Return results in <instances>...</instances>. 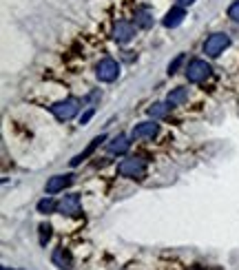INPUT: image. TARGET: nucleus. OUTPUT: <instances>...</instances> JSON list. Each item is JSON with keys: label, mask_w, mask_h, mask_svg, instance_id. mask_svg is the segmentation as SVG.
Segmentation results:
<instances>
[{"label": "nucleus", "mask_w": 239, "mask_h": 270, "mask_svg": "<svg viewBox=\"0 0 239 270\" xmlns=\"http://www.w3.org/2000/svg\"><path fill=\"white\" fill-rule=\"evenodd\" d=\"M106 140H109V137H106L104 133H102V135H98V137H93V140H91V144L86 146V149H84L82 153H78V155H75L73 160L69 162V164L73 166V169H75V166H80V164H82V162L86 160V157H91V155H93V153L100 149V144H102V142H106Z\"/></svg>", "instance_id": "10"}, {"label": "nucleus", "mask_w": 239, "mask_h": 270, "mask_svg": "<svg viewBox=\"0 0 239 270\" xmlns=\"http://www.w3.org/2000/svg\"><path fill=\"white\" fill-rule=\"evenodd\" d=\"M47 111H49V113H51L58 122H69V120H73L75 115H78V111H80V100H75V98H64V100H60V102H53V104H49Z\"/></svg>", "instance_id": "1"}, {"label": "nucleus", "mask_w": 239, "mask_h": 270, "mask_svg": "<svg viewBox=\"0 0 239 270\" xmlns=\"http://www.w3.org/2000/svg\"><path fill=\"white\" fill-rule=\"evenodd\" d=\"M111 38L118 44H129L135 38V24L129 22V20H118L111 29Z\"/></svg>", "instance_id": "6"}, {"label": "nucleus", "mask_w": 239, "mask_h": 270, "mask_svg": "<svg viewBox=\"0 0 239 270\" xmlns=\"http://www.w3.org/2000/svg\"><path fill=\"white\" fill-rule=\"evenodd\" d=\"M120 75V64L115 62L113 58H102L98 64H95V78L100 82H115Z\"/></svg>", "instance_id": "5"}, {"label": "nucleus", "mask_w": 239, "mask_h": 270, "mask_svg": "<svg viewBox=\"0 0 239 270\" xmlns=\"http://www.w3.org/2000/svg\"><path fill=\"white\" fill-rule=\"evenodd\" d=\"M2 270H11V268H7V266H2Z\"/></svg>", "instance_id": "23"}, {"label": "nucleus", "mask_w": 239, "mask_h": 270, "mask_svg": "<svg viewBox=\"0 0 239 270\" xmlns=\"http://www.w3.org/2000/svg\"><path fill=\"white\" fill-rule=\"evenodd\" d=\"M153 22H155L153 13H151L146 7H140V9H135V11H133V24H135V27L151 29V27H153Z\"/></svg>", "instance_id": "14"}, {"label": "nucleus", "mask_w": 239, "mask_h": 270, "mask_svg": "<svg viewBox=\"0 0 239 270\" xmlns=\"http://www.w3.org/2000/svg\"><path fill=\"white\" fill-rule=\"evenodd\" d=\"M75 182V175L73 173H64V175H53L47 180V184H44V193L47 195H55V193H62L64 188H69L71 184Z\"/></svg>", "instance_id": "8"}, {"label": "nucleus", "mask_w": 239, "mask_h": 270, "mask_svg": "<svg viewBox=\"0 0 239 270\" xmlns=\"http://www.w3.org/2000/svg\"><path fill=\"white\" fill-rule=\"evenodd\" d=\"M193 2H195V0H177V4H182V7H191Z\"/></svg>", "instance_id": "22"}, {"label": "nucleus", "mask_w": 239, "mask_h": 270, "mask_svg": "<svg viewBox=\"0 0 239 270\" xmlns=\"http://www.w3.org/2000/svg\"><path fill=\"white\" fill-rule=\"evenodd\" d=\"M193 270H202V268H193Z\"/></svg>", "instance_id": "24"}, {"label": "nucleus", "mask_w": 239, "mask_h": 270, "mask_svg": "<svg viewBox=\"0 0 239 270\" xmlns=\"http://www.w3.org/2000/svg\"><path fill=\"white\" fill-rule=\"evenodd\" d=\"M226 16L231 18V20H235V22H239V0H233V2L228 4Z\"/></svg>", "instance_id": "20"}, {"label": "nucleus", "mask_w": 239, "mask_h": 270, "mask_svg": "<svg viewBox=\"0 0 239 270\" xmlns=\"http://www.w3.org/2000/svg\"><path fill=\"white\" fill-rule=\"evenodd\" d=\"M169 102H155L153 106H149V115L153 120H162V118H166L169 115Z\"/></svg>", "instance_id": "17"}, {"label": "nucleus", "mask_w": 239, "mask_h": 270, "mask_svg": "<svg viewBox=\"0 0 239 270\" xmlns=\"http://www.w3.org/2000/svg\"><path fill=\"white\" fill-rule=\"evenodd\" d=\"M186 100H188V91L184 89V86H177V89H171V93L166 95V102H169L171 109H173V106L184 104Z\"/></svg>", "instance_id": "15"}, {"label": "nucleus", "mask_w": 239, "mask_h": 270, "mask_svg": "<svg viewBox=\"0 0 239 270\" xmlns=\"http://www.w3.org/2000/svg\"><path fill=\"white\" fill-rule=\"evenodd\" d=\"M35 211H38L40 215H51V213H58V202H55L51 195H47V197H42V200L38 202Z\"/></svg>", "instance_id": "16"}, {"label": "nucleus", "mask_w": 239, "mask_h": 270, "mask_svg": "<svg viewBox=\"0 0 239 270\" xmlns=\"http://www.w3.org/2000/svg\"><path fill=\"white\" fill-rule=\"evenodd\" d=\"M228 44H231L228 33H224V31L211 33L204 42V53L208 55V58H217V55L224 53V49H228Z\"/></svg>", "instance_id": "4"}, {"label": "nucleus", "mask_w": 239, "mask_h": 270, "mask_svg": "<svg viewBox=\"0 0 239 270\" xmlns=\"http://www.w3.org/2000/svg\"><path fill=\"white\" fill-rule=\"evenodd\" d=\"M58 213L67 217H78L82 213V200L78 193H71V195H64L62 200H58Z\"/></svg>", "instance_id": "7"}, {"label": "nucleus", "mask_w": 239, "mask_h": 270, "mask_svg": "<svg viewBox=\"0 0 239 270\" xmlns=\"http://www.w3.org/2000/svg\"><path fill=\"white\" fill-rule=\"evenodd\" d=\"M129 149H131V142L126 135H115V137H111V142H106V151L111 155H126Z\"/></svg>", "instance_id": "13"}, {"label": "nucleus", "mask_w": 239, "mask_h": 270, "mask_svg": "<svg viewBox=\"0 0 239 270\" xmlns=\"http://www.w3.org/2000/svg\"><path fill=\"white\" fill-rule=\"evenodd\" d=\"M51 231H53L51 224H40V226H38V233H40V246H42V248H47L49 239H51V235H53Z\"/></svg>", "instance_id": "18"}, {"label": "nucleus", "mask_w": 239, "mask_h": 270, "mask_svg": "<svg viewBox=\"0 0 239 270\" xmlns=\"http://www.w3.org/2000/svg\"><path fill=\"white\" fill-rule=\"evenodd\" d=\"M184 60H186V55H184V53H177L175 58H173L171 62H169V69H166V73H169V75H175L177 71H180L182 64H184Z\"/></svg>", "instance_id": "19"}, {"label": "nucleus", "mask_w": 239, "mask_h": 270, "mask_svg": "<svg viewBox=\"0 0 239 270\" xmlns=\"http://www.w3.org/2000/svg\"><path fill=\"white\" fill-rule=\"evenodd\" d=\"M51 262H53V266H58L60 270H73V257H71V253L62 246H58L51 253Z\"/></svg>", "instance_id": "12"}, {"label": "nucleus", "mask_w": 239, "mask_h": 270, "mask_svg": "<svg viewBox=\"0 0 239 270\" xmlns=\"http://www.w3.org/2000/svg\"><path fill=\"white\" fill-rule=\"evenodd\" d=\"M211 73H213V67L206 62V60H202V58L191 60L188 67H186V80H188V82H193V84L206 82V80L211 78Z\"/></svg>", "instance_id": "3"}, {"label": "nucleus", "mask_w": 239, "mask_h": 270, "mask_svg": "<svg viewBox=\"0 0 239 270\" xmlns=\"http://www.w3.org/2000/svg\"><path fill=\"white\" fill-rule=\"evenodd\" d=\"M93 113H95V111H93V109H86V111H84V113H82V115H80V124H82V126H84V124H89V120H91V118H93Z\"/></svg>", "instance_id": "21"}, {"label": "nucleus", "mask_w": 239, "mask_h": 270, "mask_svg": "<svg viewBox=\"0 0 239 270\" xmlns=\"http://www.w3.org/2000/svg\"><path fill=\"white\" fill-rule=\"evenodd\" d=\"M146 171H149V164L144 157H126L118 164V175L129 177V180H142Z\"/></svg>", "instance_id": "2"}, {"label": "nucleus", "mask_w": 239, "mask_h": 270, "mask_svg": "<svg viewBox=\"0 0 239 270\" xmlns=\"http://www.w3.org/2000/svg\"><path fill=\"white\" fill-rule=\"evenodd\" d=\"M157 133H160V124L155 120H146V122H140V124L133 126L131 137L133 140H153Z\"/></svg>", "instance_id": "9"}, {"label": "nucleus", "mask_w": 239, "mask_h": 270, "mask_svg": "<svg viewBox=\"0 0 239 270\" xmlns=\"http://www.w3.org/2000/svg\"><path fill=\"white\" fill-rule=\"evenodd\" d=\"M186 18V9L182 7V4H175V7H171L169 11H166V16L162 18V24H164L166 29H175L177 24H182Z\"/></svg>", "instance_id": "11"}]
</instances>
